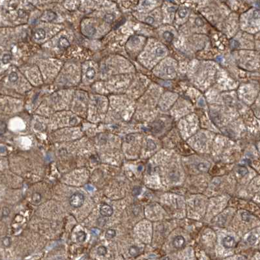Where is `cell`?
Here are the masks:
<instances>
[{"label": "cell", "mask_w": 260, "mask_h": 260, "mask_svg": "<svg viewBox=\"0 0 260 260\" xmlns=\"http://www.w3.org/2000/svg\"><path fill=\"white\" fill-rule=\"evenodd\" d=\"M84 196L80 193H75L71 196L69 199V203L71 206L75 208H78L82 206L84 202Z\"/></svg>", "instance_id": "6da1fadb"}, {"label": "cell", "mask_w": 260, "mask_h": 260, "mask_svg": "<svg viewBox=\"0 0 260 260\" xmlns=\"http://www.w3.org/2000/svg\"><path fill=\"white\" fill-rule=\"evenodd\" d=\"M113 208L108 204H102L100 206V213L104 216H110L113 214Z\"/></svg>", "instance_id": "7a4b0ae2"}, {"label": "cell", "mask_w": 260, "mask_h": 260, "mask_svg": "<svg viewBox=\"0 0 260 260\" xmlns=\"http://www.w3.org/2000/svg\"><path fill=\"white\" fill-rule=\"evenodd\" d=\"M222 244L226 248H231L235 246V240L232 236H226L222 240Z\"/></svg>", "instance_id": "3957f363"}, {"label": "cell", "mask_w": 260, "mask_h": 260, "mask_svg": "<svg viewBox=\"0 0 260 260\" xmlns=\"http://www.w3.org/2000/svg\"><path fill=\"white\" fill-rule=\"evenodd\" d=\"M56 13L51 10H47L42 14V16L41 17V19L42 21L50 22V21L54 20V19H56Z\"/></svg>", "instance_id": "277c9868"}, {"label": "cell", "mask_w": 260, "mask_h": 260, "mask_svg": "<svg viewBox=\"0 0 260 260\" xmlns=\"http://www.w3.org/2000/svg\"><path fill=\"white\" fill-rule=\"evenodd\" d=\"M185 239L181 235L177 236L173 241V244L176 248H181L185 245Z\"/></svg>", "instance_id": "5b68a950"}, {"label": "cell", "mask_w": 260, "mask_h": 260, "mask_svg": "<svg viewBox=\"0 0 260 260\" xmlns=\"http://www.w3.org/2000/svg\"><path fill=\"white\" fill-rule=\"evenodd\" d=\"M83 33L87 36H93L96 33V29L93 26L88 25L83 28Z\"/></svg>", "instance_id": "8992f818"}, {"label": "cell", "mask_w": 260, "mask_h": 260, "mask_svg": "<svg viewBox=\"0 0 260 260\" xmlns=\"http://www.w3.org/2000/svg\"><path fill=\"white\" fill-rule=\"evenodd\" d=\"M59 47L61 49H66L70 46V42L68 41L67 38L62 37L60 38V39L59 40L58 42Z\"/></svg>", "instance_id": "52a82bcc"}, {"label": "cell", "mask_w": 260, "mask_h": 260, "mask_svg": "<svg viewBox=\"0 0 260 260\" xmlns=\"http://www.w3.org/2000/svg\"><path fill=\"white\" fill-rule=\"evenodd\" d=\"M46 37V33L43 29H38L34 33V38L37 40L44 39Z\"/></svg>", "instance_id": "ba28073f"}, {"label": "cell", "mask_w": 260, "mask_h": 260, "mask_svg": "<svg viewBox=\"0 0 260 260\" xmlns=\"http://www.w3.org/2000/svg\"><path fill=\"white\" fill-rule=\"evenodd\" d=\"M139 253V248L136 246H132L129 248V254L132 256H136Z\"/></svg>", "instance_id": "9c48e42d"}, {"label": "cell", "mask_w": 260, "mask_h": 260, "mask_svg": "<svg viewBox=\"0 0 260 260\" xmlns=\"http://www.w3.org/2000/svg\"><path fill=\"white\" fill-rule=\"evenodd\" d=\"M115 235H116V232L114 229H108L105 233V237L107 239H111L114 238L115 236Z\"/></svg>", "instance_id": "30bf717a"}, {"label": "cell", "mask_w": 260, "mask_h": 260, "mask_svg": "<svg viewBox=\"0 0 260 260\" xmlns=\"http://www.w3.org/2000/svg\"><path fill=\"white\" fill-rule=\"evenodd\" d=\"M86 239V235L84 231H79L77 233V241L80 243L83 242Z\"/></svg>", "instance_id": "8fae6325"}, {"label": "cell", "mask_w": 260, "mask_h": 260, "mask_svg": "<svg viewBox=\"0 0 260 260\" xmlns=\"http://www.w3.org/2000/svg\"><path fill=\"white\" fill-rule=\"evenodd\" d=\"M95 76V71L92 68H89L86 72V76L89 79H93Z\"/></svg>", "instance_id": "7c38bea8"}, {"label": "cell", "mask_w": 260, "mask_h": 260, "mask_svg": "<svg viewBox=\"0 0 260 260\" xmlns=\"http://www.w3.org/2000/svg\"><path fill=\"white\" fill-rule=\"evenodd\" d=\"M115 19V16L113 14H107L104 16V20L108 23H112Z\"/></svg>", "instance_id": "4fadbf2b"}, {"label": "cell", "mask_w": 260, "mask_h": 260, "mask_svg": "<svg viewBox=\"0 0 260 260\" xmlns=\"http://www.w3.org/2000/svg\"><path fill=\"white\" fill-rule=\"evenodd\" d=\"M210 164L209 163H200L198 165V169L200 171H205L209 168Z\"/></svg>", "instance_id": "5bb4252c"}, {"label": "cell", "mask_w": 260, "mask_h": 260, "mask_svg": "<svg viewBox=\"0 0 260 260\" xmlns=\"http://www.w3.org/2000/svg\"><path fill=\"white\" fill-rule=\"evenodd\" d=\"M2 244L5 247H9L11 244V239L10 237H5L2 239Z\"/></svg>", "instance_id": "9a60e30c"}, {"label": "cell", "mask_w": 260, "mask_h": 260, "mask_svg": "<svg viewBox=\"0 0 260 260\" xmlns=\"http://www.w3.org/2000/svg\"><path fill=\"white\" fill-rule=\"evenodd\" d=\"M107 253V249L104 246H100L97 249V254L99 256H104Z\"/></svg>", "instance_id": "2e32d148"}, {"label": "cell", "mask_w": 260, "mask_h": 260, "mask_svg": "<svg viewBox=\"0 0 260 260\" xmlns=\"http://www.w3.org/2000/svg\"><path fill=\"white\" fill-rule=\"evenodd\" d=\"M41 195L39 193H38V192L33 193V195H32V200H33V201L35 203H37L41 202Z\"/></svg>", "instance_id": "e0dca14e"}, {"label": "cell", "mask_w": 260, "mask_h": 260, "mask_svg": "<svg viewBox=\"0 0 260 260\" xmlns=\"http://www.w3.org/2000/svg\"><path fill=\"white\" fill-rule=\"evenodd\" d=\"M18 78V74H17L16 73H15V72L11 73L10 74H9V76H8L9 81H11V82H15L16 81H17Z\"/></svg>", "instance_id": "ac0fdd59"}, {"label": "cell", "mask_w": 260, "mask_h": 260, "mask_svg": "<svg viewBox=\"0 0 260 260\" xmlns=\"http://www.w3.org/2000/svg\"><path fill=\"white\" fill-rule=\"evenodd\" d=\"M164 37L168 42H171L172 41L173 39V35L172 33H171L170 32L166 31L164 34Z\"/></svg>", "instance_id": "d6986e66"}, {"label": "cell", "mask_w": 260, "mask_h": 260, "mask_svg": "<svg viewBox=\"0 0 260 260\" xmlns=\"http://www.w3.org/2000/svg\"><path fill=\"white\" fill-rule=\"evenodd\" d=\"M237 172L239 173L240 175H242V176H244V175H245L246 174H247L248 173V170L247 168H246L245 167L241 166L238 168Z\"/></svg>", "instance_id": "ffe728a7"}, {"label": "cell", "mask_w": 260, "mask_h": 260, "mask_svg": "<svg viewBox=\"0 0 260 260\" xmlns=\"http://www.w3.org/2000/svg\"><path fill=\"white\" fill-rule=\"evenodd\" d=\"M256 240H257V239H256V236L254 235H249L247 238V241L248 242V243L251 244V245L254 244L256 243Z\"/></svg>", "instance_id": "44dd1931"}, {"label": "cell", "mask_w": 260, "mask_h": 260, "mask_svg": "<svg viewBox=\"0 0 260 260\" xmlns=\"http://www.w3.org/2000/svg\"><path fill=\"white\" fill-rule=\"evenodd\" d=\"M11 59V56L10 54H5L2 58V61L4 64L8 63Z\"/></svg>", "instance_id": "7402d4cb"}, {"label": "cell", "mask_w": 260, "mask_h": 260, "mask_svg": "<svg viewBox=\"0 0 260 260\" xmlns=\"http://www.w3.org/2000/svg\"><path fill=\"white\" fill-rule=\"evenodd\" d=\"M6 128L7 126L5 123L1 121V125H0V134H1V135H2L3 134L5 133V132L6 130Z\"/></svg>", "instance_id": "603a6c76"}, {"label": "cell", "mask_w": 260, "mask_h": 260, "mask_svg": "<svg viewBox=\"0 0 260 260\" xmlns=\"http://www.w3.org/2000/svg\"><path fill=\"white\" fill-rule=\"evenodd\" d=\"M147 147L149 149H154L156 148V145L154 144V142L151 141V140H149L147 142Z\"/></svg>", "instance_id": "cb8c5ba5"}, {"label": "cell", "mask_w": 260, "mask_h": 260, "mask_svg": "<svg viewBox=\"0 0 260 260\" xmlns=\"http://www.w3.org/2000/svg\"><path fill=\"white\" fill-rule=\"evenodd\" d=\"M187 10L186 9H181L179 11V15L181 18H184L186 16V15H187Z\"/></svg>", "instance_id": "d4e9b609"}, {"label": "cell", "mask_w": 260, "mask_h": 260, "mask_svg": "<svg viewBox=\"0 0 260 260\" xmlns=\"http://www.w3.org/2000/svg\"><path fill=\"white\" fill-rule=\"evenodd\" d=\"M141 193V188L139 187H135L132 190V194L134 196H138Z\"/></svg>", "instance_id": "484cf974"}, {"label": "cell", "mask_w": 260, "mask_h": 260, "mask_svg": "<svg viewBox=\"0 0 260 260\" xmlns=\"http://www.w3.org/2000/svg\"><path fill=\"white\" fill-rule=\"evenodd\" d=\"M164 50L162 49V48H158L156 50V54L158 56H161L163 54H164Z\"/></svg>", "instance_id": "4316f807"}, {"label": "cell", "mask_w": 260, "mask_h": 260, "mask_svg": "<svg viewBox=\"0 0 260 260\" xmlns=\"http://www.w3.org/2000/svg\"><path fill=\"white\" fill-rule=\"evenodd\" d=\"M230 45H231V47L232 48H236L237 47L239 46V43L237 41H236L233 40V41H231L230 42Z\"/></svg>", "instance_id": "83f0119b"}, {"label": "cell", "mask_w": 260, "mask_h": 260, "mask_svg": "<svg viewBox=\"0 0 260 260\" xmlns=\"http://www.w3.org/2000/svg\"><path fill=\"white\" fill-rule=\"evenodd\" d=\"M9 212H10L9 209H8L7 207H4V208L3 209V211H2L3 216H4V217L7 216L8 215V214H9Z\"/></svg>", "instance_id": "f1b7e54d"}, {"label": "cell", "mask_w": 260, "mask_h": 260, "mask_svg": "<svg viewBox=\"0 0 260 260\" xmlns=\"http://www.w3.org/2000/svg\"><path fill=\"white\" fill-rule=\"evenodd\" d=\"M91 231L92 234H93V235H95V236L98 235V234L100 233V229H98V228H93V229H91Z\"/></svg>", "instance_id": "f546056e"}, {"label": "cell", "mask_w": 260, "mask_h": 260, "mask_svg": "<svg viewBox=\"0 0 260 260\" xmlns=\"http://www.w3.org/2000/svg\"><path fill=\"white\" fill-rule=\"evenodd\" d=\"M166 73L167 74H173V73H175V70H174V69L172 68V67H169L167 68Z\"/></svg>", "instance_id": "4dcf8cb0"}, {"label": "cell", "mask_w": 260, "mask_h": 260, "mask_svg": "<svg viewBox=\"0 0 260 260\" xmlns=\"http://www.w3.org/2000/svg\"><path fill=\"white\" fill-rule=\"evenodd\" d=\"M146 22H147V23L149 24H153V22H154V19H153V18H152V17L149 16L146 19Z\"/></svg>", "instance_id": "1f68e13d"}, {"label": "cell", "mask_w": 260, "mask_h": 260, "mask_svg": "<svg viewBox=\"0 0 260 260\" xmlns=\"http://www.w3.org/2000/svg\"><path fill=\"white\" fill-rule=\"evenodd\" d=\"M98 223L100 226H104L105 223H106V220L104 219H101V218H100L99 219H98Z\"/></svg>", "instance_id": "d6a6232c"}, {"label": "cell", "mask_w": 260, "mask_h": 260, "mask_svg": "<svg viewBox=\"0 0 260 260\" xmlns=\"http://www.w3.org/2000/svg\"><path fill=\"white\" fill-rule=\"evenodd\" d=\"M85 188L88 190H89V191H93V190H94L93 187H92V186L90 185H85Z\"/></svg>", "instance_id": "836d02e7"}, {"label": "cell", "mask_w": 260, "mask_h": 260, "mask_svg": "<svg viewBox=\"0 0 260 260\" xmlns=\"http://www.w3.org/2000/svg\"><path fill=\"white\" fill-rule=\"evenodd\" d=\"M76 123V118H71V121H70V123H71V124H73V125H74V124H75Z\"/></svg>", "instance_id": "e575fe53"}, {"label": "cell", "mask_w": 260, "mask_h": 260, "mask_svg": "<svg viewBox=\"0 0 260 260\" xmlns=\"http://www.w3.org/2000/svg\"><path fill=\"white\" fill-rule=\"evenodd\" d=\"M6 151L7 149L5 147H3V146L1 147V153H4L6 152Z\"/></svg>", "instance_id": "d590c367"}, {"label": "cell", "mask_w": 260, "mask_h": 260, "mask_svg": "<svg viewBox=\"0 0 260 260\" xmlns=\"http://www.w3.org/2000/svg\"><path fill=\"white\" fill-rule=\"evenodd\" d=\"M199 105L201 106H204V102H203V100H202V99H201V100L199 101Z\"/></svg>", "instance_id": "8d00e7d4"}, {"label": "cell", "mask_w": 260, "mask_h": 260, "mask_svg": "<svg viewBox=\"0 0 260 260\" xmlns=\"http://www.w3.org/2000/svg\"><path fill=\"white\" fill-rule=\"evenodd\" d=\"M162 260H171V259L169 257H168V256H166V257H164V258H163Z\"/></svg>", "instance_id": "74e56055"}, {"label": "cell", "mask_w": 260, "mask_h": 260, "mask_svg": "<svg viewBox=\"0 0 260 260\" xmlns=\"http://www.w3.org/2000/svg\"><path fill=\"white\" fill-rule=\"evenodd\" d=\"M217 60L219 61H222V58L221 57H219L217 58Z\"/></svg>", "instance_id": "f35d334b"}]
</instances>
